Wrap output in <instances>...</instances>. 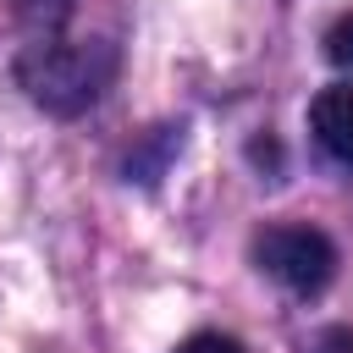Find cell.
Instances as JSON below:
<instances>
[{
    "label": "cell",
    "instance_id": "obj_5",
    "mask_svg": "<svg viewBox=\"0 0 353 353\" xmlns=\"http://www.w3.org/2000/svg\"><path fill=\"white\" fill-rule=\"evenodd\" d=\"M176 353H243V342H232V336H221V331H199V336H188Z\"/></svg>",
    "mask_w": 353,
    "mask_h": 353
},
{
    "label": "cell",
    "instance_id": "obj_1",
    "mask_svg": "<svg viewBox=\"0 0 353 353\" xmlns=\"http://www.w3.org/2000/svg\"><path fill=\"white\" fill-rule=\"evenodd\" d=\"M116 44L110 39H61V33H44L33 39L22 55H17V83L28 88L33 105L55 110V116H77L88 110L110 77H116Z\"/></svg>",
    "mask_w": 353,
    "mask_h": 353
},
{
    "label": "cell",
    "instance_id": "obj_3",
    "mask_svg": "<svg viewBox=\"0 0 353 353\" xmlns=\"http://www.w3.org/2000/svg\"><path fill=\"white\" fill-rule=\"evenodd\" d=\"M309 127H314L320 149H325L336 165L353 171V83H331V88H320L314 105H309Z\"/></svg>",
    "mask_w": 353,
    "mask_h": 353
},
{
    "label": "cell",
    "instance_id": "obj_2",
    "mask_svg": "<svg viewBox=\"0 0 353 353\" xmlns=\"http://www.w3.org/2000/svg\"><path fill=\"white\" fill-rule=\"evenodd\" d=\"M254 259H259L265 276H276V281H281L287 292H298V298L325 292V281L336 276V248H331V237L314 232V226H292V221L265 226V232L254 237Z\"/></svg>",
    "mask_w": 353,
    "mask_h": 353
},
{
    "label": "cell",
    "instance_id": "obj_4",
    "mask_svg": "<svg viewBox=\"0 0 353 353\" xmlns=\"http://www.w3.org/2000/svg\"><path fill=\"white\" fill-rule=\"evenodd\" d=\"M325 55H331V66L353 72V11L331 22V33H325Z\"/></svg>",
    "mask_w": 353,
    "mask_h": 353
},
{
    "label": "cell",
    "instance_id": "obj_6",
    "mask_svg": "<svg viewBox=\"0 0 353 353\" xmlns=\"http://www.w3.org/2000/svg\"><path fill=\"white\" fill-rule=\"evenodd\" d=\"M325 342H331L336 353H353V336H325Z\"/></svg>",
    "mask_w": 353,
    "mask_h": 353
}]
</instances>
